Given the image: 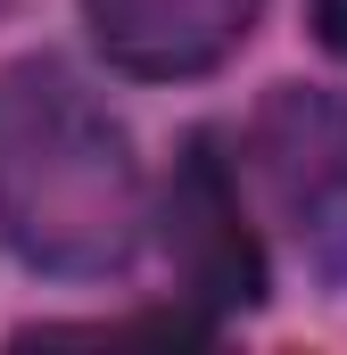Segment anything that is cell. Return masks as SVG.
<instances>
[{"instance_id":"1","label":"cell","mask_w":347,"mask_h":355,"mask_svg":"<svg viewBox=\"0 0 347 355\" xmlns=\"http://www.w3.org/2000/svg\"><path fill=\"white\" fill-rule=\"evenodd\" d=\"M0 232L42 272H116L141 240L133 141L58 58L0 75Z\"/></svg>"},{"instance_id":"2","label":"cell","mask_w":347,"mask_h":355,"mask_svg":"<svg viewBox=\"0 0 347 355\" xmlns=\"http://www.w3.org/2000/svg\"><path fill=\"white\" fill-rule=\"evenodd\" d=\"M166 257L174 272L190 281L198 306H257L264 297V248L240 223V198H232V174L207 141H190V157L174 166L166 190Z\"/></svg>"},{"instance_id":"3","label":"cell","mask_w":347,"mask_h":355,"mask_svg":"<svg viewBox=\"0 0 347 355\" xmlns=\"http://www.w3.org/2000/svg\"><path fill=\"white\" fill-rule=\"evenodd\" d=\"M83 8H91L99 50L149 83L223 67L257 25V0H83Z\"/></svg>"},{"instance_id":"4","label":"cell","mask_w":347,"mask_h":355,"mask_svg":"<svg viewBox=\"0 0 347 355\" xmlns=\"http://www.w3.org/2000/svg\"><path fill=\"white\" fill-rule=\"evenodd\" d=\"M257 149H264V174H273V198L289 215H306L314 232H339L347 223V107L339 99L281 91L264 107V124H257Z\"/></svg>"},{"instance_id":"5","label":"cell","mask_w":347,"mask_h":355,"mask_svg":"<svg viewBox=\"0 0 347 355\" xmlns=\"http://www.w3.org/2000/svg\"><path fill=\"white\" fill-rule=\"evenodd\" d=\"M314 25H323V42L347 58V0H314Z\"/></svg>"}]
</instances>
